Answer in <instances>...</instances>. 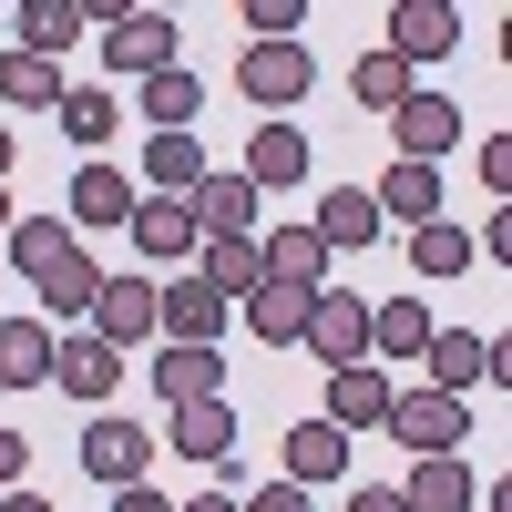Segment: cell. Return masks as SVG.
<instances>
[{
	"instance_id": "obj_1",
	"label": "cell",
	"mask_w": 512,
	"mask_h": 512,
	"mask_svg": "<svg viewBox=\"0 0 512 512\" xmlns=\"http://www.w3.org/2000/svg\"><path fill=\"white\" fill-rule=\"evenodd\" d=\"M379 431L431 461V451H461V441H472V410H461L451 390H390V420H379Z\"/></svg>"
},
{
	"instance_id": "obj_2",
	"label": "cell",
	"mask_w": 512,
	"mask_h": 512,
	"mask_svg": "<svg viewBox=\"0 0 512 512\" xmlns=\"http://www.w3.org/2000/svg\"><path fill=\"white\" fill-rule=\"evenodd\" d=\"M236 93H246V103H267V113L308 103V93H318V52H308V41H256V52L236 62Z\"/></svg>"
},
{
	"instance_id": "obj_3",
	"label": "cell",
	"mask_w": 512,
	"mask_h": 512,
	"mask_svg": "<svg viewBox=\"0 0 512 512\" xmlns=\"http://www.w3.org/2000/svg\"><path fill=\"white\" fill-rule=\"evenodd\" d=\"M308 349H318V369H369V297L318 287L308 297Z\"/></svg>"
},
{
	"instance_id": "obj_4",
	"label": "cell",
	"mask_w": 512,
	"mask_h": 512,
	"mask_svg": "<svg viewBox=\"0 0 512 512\" xmlns=\"http://www.w3.org/2000/svg\"><path fill=\"white\" fill-rule=\"evenodd\" d=\"M164 451H185V461H205V472L236 482V400L226 390L216 400H185L175 420H164Z\"/></svg>"
},
{
	"instance_id": "obj_5",
	"label": "cell",
	"mask_w": 512,
	"mask_h": 512,
	"mask_svg": "<svg viewBox=\"0 0 512 512\" xmlns=\"http://www.w3.org/2000/svg\"><path fill=\"white\" fill-rule=\"evenodd\" d=\"M154 451H164V441L144 431V420H93V431H82V472H93L103 492H123V482H144Z\"/></svg>"
},
{
	"instance_id": "obj_6",
	"label": "cell",
	"mask_w": 512,
	"mask_h": 512,
	"mask_svg": "<svg viewBox=\"0 0 512 512\" xmlns=\"http://www.w3.org/2000/svg\"><path fill=\"white\" fill-rule=\"evenodd\" d=\"M154 328H164V349H216L226 297H216V287H195V277H175V287H154Z\"/></svg>"
},
{
	"instance_id": "obj_7",
	"label": "cell",
	"mask_w": 512,
	"mask_h": 512,
	"mask_svg": "<svg viewBox=\"0 0 512 512\" xmlns=\"http://www.w3.org/2000/svg\"><path fill=\"white\" fill-rule=\"evenodd\" d=\"M103 62H113V72H144V82L175 72V21H164V11H123V21L103 31Z\"/></svg>"
},
{
	"instance_id": "obj_8",
	"label": "cell",
	"mask_w": 512,
	"mask_h": 512,
	"mask_svg": "<svg viewBox=\"0 0 512 512\" xmlns=\"http://www.w3.org/2000/svg\"><path fill=\"white\" fill-rule=\"evenodd\" d=\"M441 52H461V11H441V0H400V11H390V62L410 72V62H441Z\"/></svg>"
},
{
	"instance_id": "obj_9",
	"label": "cell",
	"mask_w": 512,
	"mask_h": 512,
	"mask_svg": "<svg viewBox=\"0 0 512 512\" xmlns=\"http://www.w3.org/2000/svg\"><path fill=\"white\" fill-rule=\"evenodd\" d=\"M256 267H267V287H328V246L308 236V216H297V226H267V236H256Z\"/></svg>"
},
{
	"instance_id": "obj_10",
	"label": "cell",
	"mask_w": 512,
	"mask_h": 512,
	"mask_svg": "<svg viewBox=\"0 0 512 512\" xmlns=\"http://www.w3.org/2000/svg\"><path fill=\"white\" fill-rule=\"evenodd\" d=\"M93 338L123 359V349H144L154 338V287L144 277H103V297H93Z\"/></svg>"
},
{
	"instance_id": "obj_11",
	"label": "cell",
	"mask_w": 512,
	"mask_h": 512,
	"mask_svg": "<svg viewBox=\"0 0 512 512\" xmlns=\"http://www.w3.org/2000/svg\"><path fill=\"white\" fill-rule=\"evenodd\" d=\"M390 134H400V164H431V154H451V144H461V103L410 93V103L390 113Z\"/></svg>"
},
{
	"instance_id": "obj_12",
	"label": "cell",
	"mask_w": 512,
	"mask_h": 512,
	"mask_svg": "<svg viewBox=\"0 0 512 512\" xmlns=\"http://www.w3.org/2000/svg\"><path fill=\"white\" fill-rule=\"evenodd\" d=\"M185 216H195V236H256V185L246 175H205Z\"/></svg>"
},
{
	"instance_id": "obj_13",
	"label": "cell",
	"mask_w": 512,
	"mask_h": 512,
	"mask_svg": "<svg viewBox=\"0 0 512 512\" xmlns=\"http://www.w3.org/2000/svg\"><path fill=\"white\" fill-rule=\"evenodd\" d=\"M308 236L338 256V246H369L379 236V205H369V185H328L318 195V216H308Z\"/></svg>"
},
{
	"instance_id": "obj_14",
	"label": "cell",
	"mask_w": 512,
	"mask_h": 512,
	"mask_svg": "<svg viewBox=\"0 0 512 512\" xmlns=\"http://www.w3.org/2000/svg\"><path fill=\"white\" fill-rule=\"evenodd\" d=\"M390 420V379L379 369H328V431H379Z\"/></svg>"
},
{
	"instance_id": "obj_15",
	"label": "cell",
	"mask_w": 512,
	"mask_h": 512,
	"mask_svg": "<svg viewBox=\"0 0 512 512\" xmlns=\"http://www.w3.org/2000/svg\"><path fill=\"white\" fill-rule=\"evenodd\" d=\"M349 472V431H328V420H297L287 431V482L297 492H318V482H338Z\"/></svg>"
},
{
	"instance_id": "obj_16",
	"label": "cell",
	"mask_w": 512,
	"mask_h": 512,
	"mask_svg": "<svg viewBox=\"0 0 512 512\" xmlns=\"http://www.w3.org/2000/svg\"><path fill=\"white\" fill-rule=\"evenodd\" d=\"M420 359H431V390H472V379H492V338H472V328H431V349H420Z\"/></svg>"
},
{
	"instance_id": "obj_17",
	"label": "cell",
	"mask_w": 512,
	"mask_h": 512,
	"mask_svg": "<svg viewBox=\"0 0 512 512\" xmlns=\"http://www.w3.org/2000/svg\"><path fill=\"white\" fill-rule=\"evenodd\" d=\"M216 379H226V359H216V349H154V400H164V410L216 400Z\"/></svg>"
},
{
	"instance_id": "obj_18",
	"label": "cell",
	"mask_w": 512,
	"mask_h": 512,
	"mask_svg": "<svg viewBox=\"0 0 512 512\" xmlns=\"http://www.w3.org/2000/svg\"><path fill=\"white\" fill-rule=\"evenodd\" d=\"M52 379L72 400H113V379H123V359L103 349V338H52Z\"/></svg>"
},
{
	"instance_id": "obj_19",
	"label": "cell",
	"mask_w": 512,
	"mask_h": 512,
	"mask_svg": "<svg viewBox=\"0 0 512 512\" xmlns=\"http://www.w3.org/2000/svg\"><path fill=\"white\" fill-rule=\"evenodd\" d=\"M41 379H52V328L0 318V390H41Z\"/></svg>"
},
{
	"instance_id": "obj_20",
	"label": "cell",
	"mask_w": 512,
	"mask_h": 512,
	"mask_svg": "<svg viewBox=\"0 0 512 512\" xmlns=\"http://www.w3.org/2000/svg\"><path fill=\"white\" fill-rule=\"evenodd\" d=\"M246 185L267 195V185H308V134L297 123H267V134L246 144Z\"/></svg>"
},
{
	"instance_id": "obj_21",
	"label": "cell",
	"mask_w": 512,
	"mask_h": 512,
	"mask_svg": "<svg viewBox=\"0 0 512 512\" xmlns=\"http://www.w3.org/2000/svg\"><path fill=\"white\" fill-rule=\"evenodd\" d=\"M93 297H103V277H93V256H62L52 277H41V328H72V318H93Z\"/></svg>"
},
{
	"instance_id": "obj_22",
	"label": "cell",
	"mask_w": 512,
	"mask_h": 512,
	"mask_svg": "<svg viewBox=\"0 0 512 512\" xmlns=\"http://www.w3.org/2000/svg\"><path fill=\"white\" fill-rule=\"evenodd\" d=\"M123 226H134V246H144V267H175V256L195 246V216H185V205H164V195H144L134 216H123Z\"/></svg>"
},
{
	"instance_id": "obj_23",
	"label": "cell",
	"mask_w": 512,
	"mask_h": 512,
	"mask_svg": "<svg viewBox=\"0 0 512 512\" xmlns=\"http://www.w3.org/2000/svg\"><path fill=\"white\" fill-rule=\"evenodd\" d=\"M400 512H472V472H461V451H431L410 472V492H400Z\"/></svg>"
},
{
	"instance_id": "obj_24",
	"label": "cell",
	"mask_w": 512,
	"mask_h": 512,
	"mask_svg": "<svg viewBox=\"0 0 512 512\" xmlns=\"http://www.w3.org/2000/svg\"><path fill=\"white\" fill-rule=\"evenodd\" d=\"M369 205H390V216L420 236V226H441V175H431V164H390V185H379Z\"/></svg>"
},
{
	"instance_id": "obj_25",
	"label": "cell",
	"mask_w": 512,
	"mask_h": 512,
	"mask_svg": "<svg viewBox=\"0 0 512 512\" xmlns=\"http://www.w3.org/2000/svg\"><path fill=\"white\" fill-rule=\"evenodd\" d=\"M62 256H72V226H62V216H11V267H21L31 287L52 277Z\"/></svg>"
},
{
	"instance_id": "obj_26",
	"label": "cell",
	"mask_w": 512,
	"mask_h": 512,
	"mask_svg": "<svg viewBox=\"0 0 512 512\" xmlns=\"http://www.w3.org/2000/svg\"><path fill=\"white\" fill-rule=\"evenodd\" d=\"M195 287L256 297V287H267V267H256V236H216V246H205V267H195Z\"/></svg>"
},
{
	"instance_id": "obj_27",
	"label": "cell",
	"mask_w": 512,
	"mask_h": 512,
	"mask_svg": "<svg viewBox=\"0 0 512 512\" xmlns=\"http://www.w3.org/2000/svg\"><path fill=\"white\" fill-rule=\"evenodd\" d=\"M246 328L267 338V349H297V338H308V287H256L246 297Z\"/></svg>"
},
{
	"instance_id": "obj_28",
	"label": "cell",
	"mask_w": 512,
	"mask_h": 512,
	"mask_svg": "<svg viewBox=\"0 0 512 512\" xmlns=\"http://www.w3.org/2000/svg\"><path fill=\"white\" fill-rule=\"evenodd\" d=\"M123 216H134V185L113 164H82L72 175V226H123Z\"/></svg>"
},
{
	"instance_id": "obj_29",
	"label": "cell",
	"mask_w": 512,
	"mask_h": 512,
	"mask_svg": "<svg viewBox=\"0 0 512 512\" xmlns=\"http://www.w3.org/2000/svg\"><path fill=\"white\" fill-rule=\"evenodd\" d=\"M0 103H21V113H62V62L11 52V62H0Z\"/></svg>"
},
{
	"instance_id": "obj_30",
	"label": "cell",
	"mask_w": 512,
	"mask_h": 512,
	"mask_svg": "<svg viewBox=\"0 0 512 512\" xmlns=\"http://www.w3.org/2000/svg\"><path fill=\"white\" fill-rule=\"evenodd\" d=\"M369 349L420 359V349H431V308H420V297H390V308H369Z\"/></svg>"
},
{
	"instance_id": "obj_31",
	"label": "cell",
	"mask_w": 512,
	"mask_h": 512,
	"mask_svg": "<svg viewBox=\"0 0 512 512\" xmlns=\"http://www.w3.org/2000/svg\"><path fill=\"white\" fill-rule=\"evenodd\" d=\"M144 175H154V185H175V195H195L216 164H205V144H195V134H154V144H144Z\"/></svg>"
},
{
	"instance_id": "obj_32",
	"label": "cell",
	"mask_w": 512,
	"mask_h": 512,
	"mask_svg": "<svg viewBox=\"0 0 512 512\" xmlns=\"http://www.w3.org/2000/svg\"><path fill=\"white\" fill-rule=\"evenodd\" d=\"M62 41H82V11H72V0H21V52L62 62Z\"/></svg>"
},
{
	"instance_id": "obj_33",
	"label": "cell",
	"mask_w": 512,
	"mask_h": 512,
	"mask_svg": "<svg viewBox=\"0 0 512 512\" xmlns=\"http://www.w3.org/2000/svg\"><path fill=\"white\" fill-rule=\"evenodd\" d=\"M195 103H205V93H195V72H154V82H144V123H164V134H185Z\"/></svg>"
},
{
	"instance_id": "obj_34",
	"label": "cell",
	"mask_w": 512,
	"mask_h": 512,
	"mask_svg": "<svg viewBox=\"0 0 512 512\" xmlns=\"http://www.w3.org/2000/svg\"><path fill=\"white\" fill-rule=\"evenodd\" d=\"M113 123H123L113 93H62V134H72L82 154H103V144H113Z\"/></svg>"
},
{
	"instance_id": "obj_35",
	"label": "cell",
	"mask_w": 512,
	"mask_h": 512,
	"mask_svg": "<svg viewBox=\"0 0 512 512\" xmlns=\"http://www.w3.org/2000/svg\"><path fill=\"white\" fill-rule=\"evenodd\" d=\"M410 267L420 277H461V267H472V236H461V226H420L410 236Z\"/></svg>"
},
{
	"instance_id": "obj_36",
	"label": "cell",
	"mask_w": 512,
	"mask_h": 512,
	"mask_svg": "<svg viewBox=\"0 0 512 512\" xmlns=\"http://www.w3.org/2000/svg\"><path fill=\"white\" fill-rule=\"evenodd\" d=\"M349 93H359V103H369V113H400V103H410V72H400V62H390V52H369V62H359V72H349Z\"/></svg>"
},
{
	"instance_id": "obj_37",
	"label": "cell",
	"mask_w": 512,
	"mask_h": 512,
	"mask_svg": "<svg viewBox=\"0 0 512 512\" xmlns=\"http://www.w3.org/2000/svg\"><path fill=\"white\" fill-rule=\"evenodd\" d=\"M297 21H308V11H297V0H246V31H256V41H287Z\"/></svg>"
},
{
	"instance_id": "obj_38",
	"label": "cell",
	"mask_w": 512,
	"mask_h": 512,
	"mask_svg": "<svg viewBox=\"0 0 512 512\" xmlns=\"http://www.w3.org/2000/svg\"><path fill=\"white\" fill-rule=\"evenodd\" d=\"M236 512H318V502L297 492V482H267V492H256V502H236Z\"/></svg>"
},
{
	"instance_id": "obj_39",
	"label": "cell",
	"mask_w": 512,
	"mask_h": 512,
	"mask_svg": "<svg viewBox=\"0 0 512 512\" xmlns=\"http://www.w3.org/2000/svg\"><path fill=\"white\" fill-rule=\"evenodd\" d=\"M21 461H31V441H21V431H0V492H21Z\"/></svg>"
},
{
	"instance_id": "obj_40",
	"label": "cell",
	"mask_w": 512,
	"mask_h": 512,
	"mask_svg": "<svg viewBox=\"0 0 512 512\" xmlns=\"http://www.w3.org/2000/svg\"><path fill=\"white\" fill-rule=\"evenodd\" d=\"M113 512H175V502H164L154 482H123V492H113Z\"/></svg>"
},
{
	"instance_id": "obj_41",
	"label": "cell",
	"mask_w": 512,
	"mask_h": 512,
	"mask_svg": "<svg viewBox=\"0 0 512 512\" xmlns=\"http://www.w3.org/2000/svg\"><path fill=\"white\" fill-rule=\"evenodd\" d=\"M349 512H400V492H379V482H369V492H359Z\"/></svg>"
},
{
	"instance_id": "obj_42",
	"label": "cell",
	"mask_w": 512,
	"mask_h": 512,
	"mask_svg": "<svg viewBox=\"0 0 512 512\" xmlns=\"http://www.w3.org/2000/svg\"><path fill=\"white\" fill-rule=\"evenodd\" d=\"M185 512H236V492H195V502H185Z\"/></svg>"
},
{
	"instance_id": "obj_43",
	"label": "cell",
	"mask_w": 512,
	"mask_h": 512,
	"mask_svg": "<svg viewBox=\"0 0 512 512\" xmlns=\"http://www.w3.org/2000/svg\"><path fill=\"white\" fill-rule=\"evenodd\" d=\"M0 512H52V502H31V492H0Z\"/></svg>"
},
{
	"instance_id": "obj_44",
	"label": "cell",
	"mask_w": 512,
	"mask_h": 512,
	"mask_svg": "<svg viewBox=\"0 0 512 512\" xmlns=\"http://www.w3.org/2000/svg\"><path fill=\"white\" fill-rule=\"evenodd\" d=\"M0 175H11V134H0Z\"/></svg>"
},
{
	"instance_id": "obj_45",
	"label": "cell",
	"mask_w": 512,
	"mask_h": 512,
	"mask_svg": "<svg viewBox=\"0 0 512 512\" xmlns=\"http://www.w3.org/2000/svg\"><path fill=\"white\" fill-rule=\"evenodd\" d=\"M0 226H11V195H0Z\"/></svg>"
},
{
	"instance_id": "obj_46",
	"label": "cell",
	"mask_w": 512,
	"mask_h": 512,
	"mask_svg": "<svg viewBox=\"0 0 512 512\" xmlns=\"http://www.w3.org/2000/svg\"><path fill=\"white\" fill-rule=\"evenodd\" d=\"M482 512H502V502H482Z\"/></svg>"
}]
</instances>
